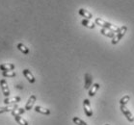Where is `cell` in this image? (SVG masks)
<instances>
[{"label": "cell", "instance_id": "cell-1", "mask_svg": "<svg viewBox=\"0 0 134 125\" xmlns=\"http://www.w3.org/2000/svg\"><path fill=\"white\" fill-rule=\"evenodd\" d=\"M94 23H96V25L100 26L101 28H105V29L111 30V31H113V32H115V33H117V32L119 31V29H120L118 26L112 24V23H110V22L105 21L104 19H100V17H97V19H94Z\"/></svg>", "mask_w": 134, "mask_h": 125}, {"label": "cell", "instance_id": "cell-2", "mask_svg": "<svg viewBox=\"0 0 134 125\" xmlns=\"http://www.w3.org/2000/svg\"><path fill=\"white\" fill-rule=\"evenodd\" d=\"M126 31H127V27L125 26V25H122V27L120 28L119 31L117 32L116 36L113 38L112 40H111V43H112V44H117V43H119L120 40H122V38L124 37L125 35V33H126Z\"/></svg>", "mask_w": 134, "mask_h": 125}, {"label": "cell", "instance_id": "cell-3", "mask_svg": "<svg viewBox=\"0 0 134 125\" xmlns=\"http://www.w3.org/2000/svg\"><path fill=\"white\" fill-rule=\"evenodd\" d=\"M0 87H1V90H2V93L5 97H9L11 92H10V88L9 86H8V83L5 79H1L0 80Z\"/></svg>", "mask_w": 134, "mask_h": 125}, {"label": "cell", "instance_id": "cell-4", "mask_svg": "<svg viewBox=\"0 0 134 125\" xmlns=\"http://www.w3.org/2000/svg\"><path fill=\"white\" fill-rule=\"evenodd\" d=\"M83 108H84V113L88 117L93 116V110H92L91 103L89 99H84L83 100Z\"/></svg>", "mask_w": 134, "mask_h": 125}, {"label": "cell", "instance_id": "cell-5", "mask_svg": "<svg viewBox=\"0 0 134 125\" xmlns=\"http://www.w3.org/2000/svg\"><path fill=\"white\" fill-rule=\"evenodd\" d=\"M120 109H121L122 113L125 115V116L126 117V119H127L128 121H129V122H133L134 121L133 115H132V113H131L130 111L126 108V106H125V105H121V106H120Z\"/></svg>", "mask_w": 134, "mask_h": 125}, {"label": "cell", "instance_id": "cell-6", "mask_svg": "<svg viewBox=\"0 0 134 125\" xmlns=\"http://www.w3.org/2000/svg\"><path fill=\"white\" fill-rule=\"evenodd\" d=\"M37 100V96L35 94H32L29 97V99H28V101L26 102V104H25V110L26 111H30L32 108H33L34 104H35V102H36Z\"/></svg>", "mask_w": 134, "mask_h": 125}, {"label": "cell", "instance_id": "cell-7", "mask_svg": "<svg viewBox=\"0 0 134 125\" xmlns=\"http://www.w3.org/2000/svg\"><path fill=\"white\" fill-rule=\"evenodd\" d=\"M21 98L19 96H14V97H6L4 99V104L6 105H13V104H16L18 102H20Z\"/></svg>", "mask_w": 134, "mask_h": 125}, {"label": "cell", "instance_id": "cell-8", "mask_svg": "<svg viewBox=\"0 0 134 125\" xmlns=\"http://www.w3.org/2000/svg\"><path fill=\"white\" fill-rule=\"evenodd\" d=\"M22 73H23V75H24V77L26 78V79L28 80V82L31 83V84H33V83H35V81H36V79H35V77H34V75L32 74V72H31L29 69H23L22 70Z\"/></svg>", "mask_w": 134, "mask_h": 125}, {"label": "cell", "instance_id": "cell-9", "mask_svg": "<svg viewBox=\"0 0 134 125\" xmlns=\"http://www.w3.org/2000/svg\"><path fill=\"white\" fill-rule=\"evenodd\" d=\"M18 107L16 104H13V105H7L4 107H0V115L4 113H8V112H12V111L18 109Z\"/></svg>", "mask_w": 134, "mask_h": 125}, {"label": "cell", "instance_id": "cell-10", "mask_svg": "<svg viewBox=\"0 0 134 125\" xmlns=\"http://www.w3.org/2000/svg\"><path fill=\"white\" fill-rule=\"evenodd\" d=\"M78 14H79V15H81L82 17H85L86 19H93V15H92V13L89 12L88 10L83 9V8H81V9L78 10Z\"/></svg>", "mask_w": 134, "mask_h": 125}, {"label": "cell", "instance_id": "cell-11", "mask_svg": "<svg viewBox=\"0 0 134 125\" xmlns=\"http://www.w3.org/2000/svg\"><path fill=\"white\" fill-rule=\"evenodd\" d=\"M98 90H99V84H98V83H94V85L90 88V90H89V92H88L89 96H90V97L94 96V95L97 94V92H98Z\"/></svg>", "mask_w": 134, "mask_h": 125}, {"label": "cell", "instance_id": "cell-12", "mask_svg": "<svg viewBox=\"0 0 134 125\" xmlns=\"http://www.w3.org/2000/svg\"><path fill=\"white\" fill-rule=\"evenodd\" d=\"M34 110H35V112H37V113L44 115V116H49V115H50V110L46 109V108H43V107H42V106H39V105L35 107Z\"/></svg>", "mask_w": 134, "mask_h": 125}, {"label": "cell", "instance_id": "cell-13", "mask_svg": "<svg viewBox=\"0 0 134 125\" xmlns=\"http://www.w3.org/2000/svg\"><path fill=\"white\" fill-rule=\"evenodd\" d=\"M100 34L107 38H110L111 40L116 36V33H115V32H113V31H111V30H108V29H105V28H101Z\"/></svg>", "mask_w": 134, "mask_h": 125}, {"label": "cell", "instance_id": "cell-14", "mask_svg": "<svg viewBox=\"0 0 134 125\" xmlns=\"http://www.w3.org/2000/svg\"><path fill=\"white\" fill-rule=\"evenodd\" d=\"M84 78H85V84H84V88L85 90H88V88H91L92 86V75L90 73H85L84 75Z\"/></svg>", "mask_w": 134, "mask_h": 125}, {"label": "cell", "instance_id": "cell-15", "mask_svg": "<svg viewBox=\"0 0 134 125\" xmlns=\"http://www.w3.org/2000/svg\"><path fill=\"white\" fill-rule=\"evenodd\" d=\"M15 69V64H0V70L1 71H11Z\"/></svg>", "mask_w": 134, "mask_h": 125}, {"label": "cell", "instance_id": "cell-16", "mask_svg": "<svg viewBox=\"0 0 134 125\" xmlns=\"http://www.w3.org/2000/svg\"><path fill=\"white\" fill-rule=\"evenodd\" d=\"M81 24L84 26V27H87L89 28V29H94V27H96V24H94V22L90 21V19H82V21H81Z\"/></svg>", "mask_w": 134, "mask_h": 125}, {"label": "cell", "instance_id": "cell-17", "mask_svg": "<svg viewBox=\"0 0 134 125\" xmlns=\"http://www.w3.org/2000/svg\"><path fill=\"white\" fill-rule=\"evenodd\" d=\"M16 47H18V49L19 50V51L22 52V53H23V54H25V55L29 54V48H28L26 45H24L23 43H18Z\"/></svg>", "mask_w": 134, "mask_h": 125}, {"label": "cell", "instance_id": "cell-18", "mask_svg": "<svg viewBox=\"0 0 134 125\" xmlns=\"http://www.w3.org/2000/svg\"><path fill=\"white\" fill-rule=\"evenodd\" d=\"M25 108H18V109H15V110L12 111L11 112V114H12V116H21L22 114H24L25 113Z\"/></svg>", "mask_w": 134, "mask_h": 125}, {"label": "cell", "instance_id": "cell-19", "mask_svg": "<svg viewBox=\"0 0 134 125\" xmlns=\"http://www.w3.org/2000/svg\"><path fill=\"white\" fill-rule=\"evenodd\" d=\"M14 117H15V121L18 122L19 125H28L27 120L24 119L23 117H21V116H15Z\"/></svg>", "mask_w": 134, "mask_h": 125}, {"label": "cell", "instance_id": "cell-20", "mask_svg": "<svg viewBox=\"0 0 134 125\" xmlns=\"http://www.w3.org/2000/svg\"><path fill=\"white\" fill-rule=\"evenodd\" d=\"M2 76L3 77H8V78H13V77H15L16 76V73H15V71H2Z\"/></svg>", "mask_w": 134, "mask_h": 125}, {"label": "cell", "instance_id": "cell-21", "mask_svg": "<svg viewBox=\"0 0 134 125\" xmlns=\"http://www.w3.org/2000/svg\"><path fill=\"white\" fill-rule=\"evenodd\" d=\"M129 100H130V95L125 94V96H122L120 99V105H126L129 102Z\"/></svg>", "mask_w": 134, "mask_h": 125}, {"label": "cell", "instance_id": "cell-22", "mask_svg": "<svg viewBox=\"0 0 134 125\" xmlns=\"http://www.w3.org/2000/svg\"><path fill=\"white\" fill-rule=\"evenodd\" d=\"M72 121H73V123H75L76 125H88L84 120H82V119L79 118V117H77V116L72 117Z\"/></svg>", "mask_w": 134, "mask_h": 125}, {"label": "cell", "instance_id": "cell-23", "mask_svg": "<svg viewBox=\"0 0 134 125\" xmlns=\"http://www.w3.org/2000/svg\"><path fill=\"white\" fill-rule=\"evenodd\" d=\"M105 125H109V124H105Z\"/></svg>", "mask_w": 134, "mask_h": 125}]
</instances>
